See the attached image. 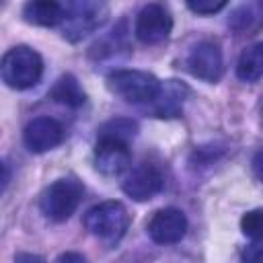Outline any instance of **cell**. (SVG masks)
Segmentation results:
<instances>
[{"instance_id": "obj_1", "label": "cell", "mask_w": 263, "mask_h": 263, "mask_svg": "<svg viewBox=\"0 0 263 263\" xmlns=\"http://www.w3.org/2000/svg\"><path fill=\"white\" fill-rule=\"evenodd\" d=\"M0 76L4 84L14 90L33 88L43 76V60L39 51L29 45H14L2 55Z\"/></svg>"}, {"instance_id": "obj_2", "label": "cell", "mask_w": 263, "mask_h": 263, "mask_svg": "<svg viewBox=\"0 0 263 263\" xmlns=\"http://www.w3.org/2000/svg\"><path fill=\"white\" fill-rule=\"evenodd\" d=\"M82 197V183L74 177H64L45 187V191L39 197V210L51 222H66L78 210Z\"/></svg>"}, {"instance_id": "obj_3", "label": "cell", "mask_w": 263, "mask_h": 263, "mask_svg": "<svg viewBox=\"0 0 263 263\" xmlns=\"http://www.w3.org/2000/svg\"><path fill=\"white\" fill-rule=\"evenodd\" d=\"M107 86L125 103L150 105L160 90V80L144 70H115L107 76Z\"/></svg>"}, {"instance_id": "obj_4", "label": "cell", "mask_w": 263, "mask_h": 263, "mask_svg": "<svg viewBox=\"0 0 263 263\" xmlns=\"http://www.w3.org/2000/svg\"><path fill=\"white\" fill-rule=\"evenodd\" d=\"M84 226L92 236L117 242L129 226V214L121 201H101L84 214Z\"/></svg>"}, {"instance_id": "obj_5", "label": "cell", "mask_w": 263, "mask_h": 263, "mask_svg": "<svg viewBox=\"0 0 263 263\" xmlns=\"http://www.w3.org/2000/svg\"><path fill=\"white\" fill-rule=\"evenodd\" d=\"M109 14V8L105 2H72L66 6V18L62 23V35L64 39L76 43L90 35L105 16Z\"/></svg>"}, {"instance_id": "obj_6", "label": "cell", "mask_w": 263, "mask_h": 263, "mask_svg": "<svg viewBox=\"0 0 263 263\" xmlns=\"http://www.w3.org/2000/svg\"><path fill=\"white\" fill-rule=\"evenodd\" d=\"M171 31H173V16L162 4L156 2L146 4L136 16L134 33L146 45L162 43L164 39H168Z\"/></svg>"}, {"instance_id": "obj_7", "label": "cell", "mask_w": 263, "mask_h": 263, "mask_svg": "<svg viewBox=\"0 0 263 263\" xmlns=\"http://www.w3.org/2000/svg\"><path fill=\"white\" fill-rule=\"evenodd\" d=\"M187 68L195 78L216 84L224 74V55L220 45L212 39H203L193 45L187 55Z\"/></svg>"}, {"instance_id": "obj_8", "label": "cell", "mask_w": 263, "mask_h": 263, "mask_svg": "<svg viewBox=\"0 0 263 263\" xmlns=\"http://www.w3.org/2000/svg\"><path fill=\"white\" fill-rule=\"evenodd\" d=\"M162 187H164V175L152 162H140L125 175L121 183L123 193L134 201H148L154 195H158Z\"/></svg>"}, {"instance_id": "obj_9", "label": "cell", "mask_w": 263, "mask_h": 263, "mask_svg": "<svg viewBox=\"0 0 263 263\" xmlns=\"http://www.w3.org/2000/svg\"><path fill=\"white\" fill-rule=\"evenodd\" d=\"M146 230L156 245H175L187 232V216L179 208H162L154 212Z\"/></svg>"}, {"instance_id": "obj_10", "label": "cell", "mask_w": 263, "mask_h": 263, "mask_svg": "<svg viewBox=\"0 0 263 263\" xmlns=\"http://www.w3.org/2000/svg\"><path fill=\"white\" fill-rule=\"evenodd\" d=\"M132 152L127 142L99 138L95 148V168L105 177H119L129 168Z\"/></svg>"}, {"instance_id": "obj_11", "label": "cell", "mask_w": 263, "mask_h": 263, "mask_svg": "<svg viewBox=\"0 0 263 263\" xmlns=\"http://www.w3.org/2000/svg\"><path fill=\"white\" fill-rule=\"evenodd\" d=\"M23 142L35 154L49 152L64 142V127L51 117H35L25 125Z\"/></svg>"}, {"instance_id": "obj_12", "label": "cell", "mask_w": 263, "mask_h": 263, "mask_svg": "<svg viewBox=\"0 0 263 263\" xmlns=\"http://www.w3.org/2000/svg\"><path fill=\"white\" fill-rule=\"evenodd\" d=\"M189 95V88L179 80H166L160 84L156 99L150 103L156 117H177L183 109V101Z\"/></svg>"}, {"instance_id": "obj_13", "label": "cell", "mask_w": 263, "mask_h": 263, "mask_svg": "<svg viewBox=\"0 0 263 263\" xmlns=\"http://www.w3.org/2000/svg\"><path fill=\"white\" fill-rule=\"evenodd\" d=\"M23 18L37 27H58L66 18V6L53 0H31L23 6Z\"/></svg>"}, {"instance_id": "obj_14", "label": "cell", "mask_w": 263, "mask_h": 263, "mask_svg": "<svg viewBox=\"0 0 263 263\" xmlns=\"http://www.w3.org/2000/svg\"><path fill=\"white\" fill-rule=\"evenodd\" d=\"M49 97H51L55 103H60V105H64V107H70V109H78V107H82L84 101H86L84 90L80 88L76 76H72V74L60 76V78L55 80V84L51 86Z\"/></svg>"}, {"instance_id": "obj_15", "label": "cell", "mask_w": 263, "mask_h": 263, "mask_svg": "<svg viewBox=\"0 0 263 263\" xmlns=\"http://www.w3.org/2000/svg\"><path fill=\"white\" fill-rule=\"evenodd\" d=\"M236 76L242 82H255L263 76V41L242 49L236 62Z\"/></svg>"}, {"instance_id": "obj_16", "label": "cell", "mask_w": 263, "mask_h": 263, "mask_svg": "<svg viewBox=\"0 0 263 263\" xmlns=\"http://www.w3.org/2000/svg\"><path fill=\"white\" fill-rule=\"evenodd\" d=\"M136 134H138V123L127 117L109 119L107 123H103L99 127V138H111V140H119V142H127V144Z\"/></svg>"}, {"instance_id": "obj_17", "label": "cell", "mask_w": 263, "mask_h": 263, "mask_svg": "<svg viewBox=\"0 0 263 263\" xmlns=\"http://www.w3.org/2000/svg\"><path fill=\"white\" fill-rule=\"evenodd\" d=\"M240 230L251 240H263V210H249L242 214Z\"/></svg>"}, {"instance_id": "obj_18", "label": "cell", "mask_w": 263, "mask_h": 263, "mask_svg": "<svg viewBox=\"0 0 263 263\" xmlns=\"http://www.w3.org/2000/svg\"><path fill=\"white\" fill-rule=\"evenodd\" d=\"M257 21V14L253 10V6H240L232 12V16L228 18V25L234 31H249Z\"/></svg>"}, {"instance_id": "obj_19", "label": "cell", "mask_w": 263, "mask_h": 263, "mask_svg": "<svg viewBox=\"0 0 263 263\" xmlns=\"http://www.w3.org/2000/svg\"><path fill=\"white\" fill-rule=\"evenodd\" d=\"M226 6L224 0H189L187 8L195 14H216Z\"/></svg>"}, {"instance_id": "obj_20", "label": "cell", "mask_w": 263, "mask_h": 263, "mask_svg": "<svg viewBox=\"0 0 263 263\" xmlns=\"http://www.w3.org/2000/svg\"><path fill=\"white\" fill-rule=\"evenodd\" d=\"M240 263H263V240H253L240 253Z\"/></svg>"}, {"instance_id": "obj_21", "label": "cell", "mask_w": 263, "mask_h": 263, "mask_svg": "<svg viewBox=\"0 0 263 263\" xmlns=\"http://www.w3.org/2000/svg\"><path fill=\"white\" fill-rule=\"evenodd\" d=\"M55 263H88V261H86L84 255H80V253H76V251H68V253H62V255L55 259Z\"/></svg>"}, {"instance_id": "obj_22", "label": "cell", "mask_w": 263, "mask_h": 263, "mask_svg": "<svg viewBox=\"0 0 263 263\" xmlns=\"http://www.w3.org/2000/svg\"><path fill=\"white\" fill-rule=\"evenodd\" d=\"M251 164H253V173H255V177H257L259 181H263V148L255 152Z\"/></svg>"}, {"instance_id": "obj_23", "label": "cell", "mask_w": 263, "mask_h": 263, "mask_svg": "<svg viewBox=\"0 0 263 263\" xmlns=\"http://www.w3.org/2000/svg\"><path fill=\"white\" fill-rule=\"evenodd\" d=\"M14 263H43V257H39L35 253H18L14 257Z\"/></svg>"}]
</instances>
